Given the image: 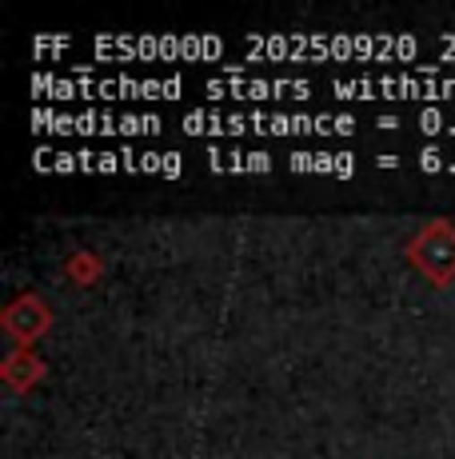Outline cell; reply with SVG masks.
Here are the masks:
<instances>
[{
  "label": "cell",
  "instance_id": "obj_5",
  "mask_svg": "<svg viewBox=\"0 0 455 459\" xmlns=\"http://www.w3.org/2000/svg\"><path fill=\"white\" fill-rule=\"evenodd\" d=\"M408 252L435 284H443V280L455 276V228L443 224V220H435L432 228H424V232L411 240Z\"/></svg>",
  "mask_w": 455,
  "mask_h": 459
},
{
  "label": "cell",
  "instance_id": "obj_9",
  "mask_svg": "<svg viewBox=\"0 0 455 459\" xmlns=\"http://www.w3.org/2000/svg\"><path fill=\"white\" fill-rule=\"evenodd\" d=\"M419 168H424V172L443 168V152H440V148H424V152H419Z\"/></svg>",
  "mask_w": 455,
  "mask_h": 459
},
{
  "label": "cell",
  "instance_id": "obj_12",
  "mask_svg": "<svg viewBox=\"0 0 455 459\" xmlns=\"http://www.w3.org/2000/svg\"><path fill=\"white\" fill-rule=\"evenodd\" d=\"M448 132H455V120H451V125H448Z\"/></svg>",
  "mask_w": 455,
  "mask_h": 459
},
{
  "label": "cell",
  "instance_id": "obj_2",
  "mask_svg": "<svg viewBox=\"0 0 455 459\" xmlns=\"http://www.w3.org/2000/svg\"><path fill=\"white\" fill-rule=\"evenodd\" d=\"M339 100H372V96H419V100H455V76H440V68H424L419 76H356L331 81Z\"/></svg>",
  "mask_w": 455,
  "mask_h": 459
},
{
  "label": "cell",
  "instance_id": "obj_10",
  "mask_svg": "<svg viewBox=\"0 0 455 459\" xmlns=\"http://www.w3.org/2000/svg\"><path fill=\"white\" fill-rule=\"evenodd\" d=\"M160 172H164V176H180V156H176V152H164Z\"/></svg>",
  "mask_w": 455,
  "mask_h": 459
},
{
  "label": "cell",
  "instance_id": "obj_11",
  "mask_svg": "<svg viewBox=\"0 0 455 459\" xmlns=\"http://www.w3.org/2000/svg\"><path fill=\"white\" fill-rule=\"evenodd\" d=\"M440 48L448 52V56H455V32H448V37H440Z\"/></svg>",
  "mask_w": 455,
  "mask_h": 459
},
{
  "label": "cell",
  "instance_id": "obj_7",
  "mask_svg": "<svg viewBox=\"0 0 455 459\" xmlns=\"http://www.w3.org/2000/svg\"><path fill=\"white\" fill-rule=\"evenodd\" d=\"M288 164L296 172H336V176L356 172V156H348V152H292Z\"/></svg>",
  "mask_w": 455,
  "mask_h": 459
},
{
  "label": "cell",
  "instance_id": "obj_4",
  "mask_svg": "<svg viewBox=\"0 0 455 459\" xmlns=\"http://www.w3.org/2000/svg\"><path fill=\"white\" fill-rule=\"evenodd\" d=\"M204 88L208 96H236V100H272V96L304 100V96H312L308 81H268V76H248L244 68H232L228 76H216Z\"/></svg>",
  "mask_w": 455,
  "mask_h": 459
},
{
  "label": "cell",
  "instance_id": "obj_3",
  "mask_svg": "<svg viewBox=\"0 0 455 459\" xmlns=\"http://www.w3.org/2000/svg\"><path fill=\"white\" fill-rule=\"evenodd\" d=\"M32 125L37 132H84V136H144V132H160V117H144V112H128V117H112V112H52V108H37L32 112Z\"/></svg>",
  "mask_w": 455,
  "mask_h": 459
},
{
  "label": "cell",
  "instance_id": "obj_8",
  "mask_svg": "<svg viewBox=\"0 0 455 459\" xmlns=\"http://www.w3.org/2000/svg\"><path fill=\"white\" fill-rule=\"evenodd\" d=\"M208 160L216 172H268L272 156L268 152H220V148H208Z\"/></svg>",
  "mask_w": 455,
  "mask_h": 459
},
{
  "label": "cell",
  "instance_id": "obj_1",
  "mask_svg": "<svg viewBox=\"0 0 455 459\" xmlns=\"http://www.w3.org/2000/svg\"><path fill=\"white\" fill-rule=\"evenodd\" d=\"M244 44L268 60H404L419 52V40L399 32H252Z\"/></svg>",
  "mask_w": 455,
  "mask_h": 459
},
{
  "label": "cell",
  "instance_id": "obj_6",
  "mask_svg": "<svg viewBox=\"0 0 455 459\" xmlns=\"http://www.w3.org/2000/svg\"><path fill=\"white\" fill-rule=\"evenodd\" d=\"M184 81L180 76H164V81H136V76H108V81H96V96L104 100H124V96H144V100H176Z\"/></svg>",
  "mask_w": 455,
  "mask_h": 459
}]
</instances>
